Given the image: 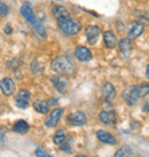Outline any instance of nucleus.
<instances>
[{"label":"nucleus","mask_w":149,"mask_h":157,"mask_svg":"<svg viewBox=\"0 0 149 157\" xmlns=\"http://www.w3.org/2000/svg\"><path fill=\"white\" fill-rule=\"evenodd\" d=\"M85 35L87 38V41L91 45H94L99 39V35H100V29L95 25H88L85 30Z\"/></svg>","instance_id":"obj_10"},{"label":"nucleus","mask_w":149,"mask_h":157,"mask_svg":"<svg viewBox=\"0 0 149 157\" xmlns=\"http://www.w3.org/2000/svg\"><path fill=\"white\" fill-rule=\"evenodd\" d=\"M115 157H133V151L130 147L123 146L115 153Z\"/></svg>","instance_id":"obj_22"},{"label":"nucleus","mask_w":149,"mask_h":157,"mask_svg":"<svg viewBox=\"0 0 149 157\" xmlns=\"http://www.w3.org/2000/svg\"><path fill=\"white\" fill-rule=\"evenodd\" d=\"M74 55L78 59L79 61H90L92 59V52L88 49V48L84 47V46H78L74 51Z\"/></svg>","instance_id":"obj_12"},{"label":"nucleus","mask_w":149,"mask_h":157,"mask_svg":"<svg viewBox=\"0 0 149 157\" xmlns=\"http://www.w3.org/2000/svg\"><path fill=\"white\" fill-rule=\"evenodd\" d=\"M21 14H22L23 17L25 18L26 21L35 28L36 33L39 36L40 38H45V37H46L45 28L37 21V18H36L35 14H33V10H32V7H31L30 2H24V4L22 5V7H21Z\"/></svg>","instance_id":"obj_2"},{"label":"nucleus","mask_w":149,"mask_h":157,"mask_svg":"<svg viewBox=\"0 0 149 157\" xmlns=\"http://www.w3.org/2000/svg\"><path fill=\"white\" fill-rule=\"evenodd\" d=\"M52 12H53L54 17H56L57 20L64 18V17H70L69 12H68L63 6H60V5H54L52 8Z\"/></svg>","instance_id":"obj_16"},{"label":"nucleus","mask_w":149,"mask_h":157,"mask_svg":"<svg viewBox=\"0 0 149 157\" xmlns=\"http://www.w3.org/2000/svg\"><path fill=\"white\" fill-rule=\"evenodd\" d=\"M101 92H102V99L105 102H111L116 98V88L110 83H105L102 86Z\"/></svg>","instance_id":"obj_9"},{"label":"nucleus","mask_w":149,"mask_h":157,"mask_svg":"<svg viewBox=\"0 0 149 157\" xmlns=\"http://www.w3.org/2000/svg\"><path fill=\"white\" fill-rule=\"evenodd\" d=\"M146 75H147V78L149 79V64L147 66V70H146Z\"/></svg>","instance_id":"obj_31"},{"label":"nucleus","mask_w":149,"mask_h":157,"mask_svg":"<svg viewBox=\"0 0 149 157\" xmlns=\"http://www.w3.org/2000/svg\"><path fill=\"white\" fill-rule=\"evenodd\" d=\"M51 68L54 72L61 76H72L76 72V64L68 56L55 57L51 63Z\"/></svg>","instance_id":"obj_1"},{"label":"nucleus","mask_w":149,"mask_h":157,"mask_svg":"<svg viewBox=\"0 0 149 157\" xmlns=\"http://www.w3.org/2000/svg\"><path fill=\"white\" fill-rule=\"evenodd\" d=\"M139 88V93H140V98H145L149 94V85L148 84H142L138 86Z\"/></svg>","instance_id":"obj_23"},{"label":"nucleus","mask_w":149,"mask_h":157,"mask_svg":"<svg viewBox=\"0 0 149 157\" xmlns=\"http://www.w3.org/2000/svg\"><path fill=\"white\" fill-rule=\"evenodd\" d=\"M29 101H30V93L26 90H21L15 96V105L20 109L26 108L29 105Z\"/></svg>","instance_id":"obj_6"},{"label":"nucleus","mask_w":149,"mask_h":157,"mask_svg":"<svg viewBox=\"0 0 149 157\" xmlns=\"http://www.w3.org/2000/svg\"><path fill=\"white\" fill-rule=\"evenodd\" d=\"M33 108L37 113H47L49 110V105L45 100H37L33 102Z\"/></svg>","instance_id":"obj_19"},{"label":"nucleus","mask_w":149,"mask_h":157,"mask_svg":"<svg viewBox=\"0 0 149 157\" xmlns=\"http://www.w3.org/2000/svg\"><path fill=\"white\" fill-rule=\"evenodd\" d=\"M21 62L18 61L17 59H14V60H12V61L8 62V64H7V67H8V69H12V70H16L18 68V67H21V64H20Z\"/></svg>","instance_id":"obj_26"},{"label":"nucleus","mask_w":149,"mask_h":157,"mask_svg":"<svg viewBox=\"0 0 149 157\" xmlns=\"http://www.w3.org/2000/svg\"><path fill=\"white\" fill-rule=\"evenodd\" d=\"M103 39H105V44L107 47L113 48L116 46L117 44V37L115 36V33L113 31H107L103 35Z\"/></svg>","instance_id":"obj_17"},{"label":"nucleus","mask_w":149,"mask_h":157,"mask_svg":"<svg viewBox=\"0 0 149 157\" xmlns=\"http://www.w3.org/2000/svg\"><path fill=\"white\" fill-rule=\"evenodd\" d=\"M61 147H60V149H61L62 151H64V153H71V144L68 141V140H66L63 144H60Z\"/></svg>","instance_id":"obj_25"},{"label":"nucleus","mask_w":149,"mask_h":157,"mask_svg":"<svg viewBox=\"0 0 149 157\" xmlns=\"http://www.w3.org/2000/svg\"><path fill=\"white\" fill-rule=\"evenodd\" d=\"M36 156L37 157H52L48 153H46L45 150H43L41 148H37L36 149Z\"/></svg>","instance_id":"obj_27"},{"label":"nucleus","mask_w":149,"mask_h":157,"mask_svg":"<svg viewBox=\"0 0 149 157\" xmlns=\"http://www.w3.org/2000/svg\"><path fill=\"white\" fill-rule=\"evenodd\" d=\"M62 115H63V109L62 108H56V109L52 110V113H49V116L46 119V126L47 127H55L57 125V123L60 122Z\"/></svg>","instance_id":"obj_8"},{"label":"nucleus","mask_w":149,"mask_h":157,"mask_svg":"<svg viewBox=\"0 0 149 157\" xmlns=\"http://www.w3.org/2000/svg\"><path fill=\"white\" fill-rule=\"evenodd\" d=\"M74 157H87L86 155H83V154H79V155H76Z\"/></svg>","instance_id":"obj_32"},{"label":"nucleus","mask_w":149,"mask_h":157,"mask_svg":"<svg viewBox=\"0 0 149 157\" xmlns=\"http://www.w3.org/2000/svg\"><path fill=\"white\" fill-rule=\"evenodd\" d=\"M1 92L6 96L12 95L15 92V83L12 78H4L1 80Z\"/></svg>","instance_id":"obj_11"},{"label":"nucleus","mask_w":149,"mask_h":157,"mask_svg":"<svg viewBox=\"0 0 149 157\" xmlns=\"http://www.w3.org/2000/svg\"><path fill=\"white\" fill-rule=\"evenodd\" d=\"M67 122L74 126H82L86 123V116L83 111H74L67 117Z\"/></svg>","instance_id":"obj_5"},{"label":"nucleus","mask_w":149,"mask_h":157,"mask_svg":"<svg viewBox=\"0 0 149 157\" xmlns=\"http://www.w3.org/2000/svg\"><path fill=\"white\" fill-rule=\"evenodd\" d=\"M99 119L103 125H115L116 124V113L113 110H102L99 113Z\"/></svg>","instance_id":"obj_7"},{"label":"nucleus","mask_w":149,"mask_h":157,"mask_svg":"<svg viewBox=\"0 0 149 157\" xmlns=\"http://www.w3.org/2000/svg\"><path fill=\"white\" fill-rule=\"evenodd\" d=\"M142 109L145 110V111H149V105H148V102H146L145 105H142Z\"/></svg>","instance_id":"obj_30"},{"label":"nucleus","mask_w":149,"mask_h":157,"mask_svg":"<svg viewBox=\"0 0 149 157\" xmlns=\"http://www.w3.org/2000/svg\"><path fill=\"white\" fill-rule=\"evenodd\" d=\"M0 6H1V16H6L7 13H8V7H7L4 2H1Z\"/></svg>","instance_id":"obj_28"},{"label":"nucleus","mask_w":149,"mask_h":157,"mask_svg":"<svg viewBox=\"0 0 149 157\" xmlns=\"http://www.w3.org/2000/svg\"><path fill=\"white\" fill-rule=\"evenodd\" d=\"M143 24L140 22H133L130 25V29H128V36L131 38H136L143 32Z\"/></svg>","instance_id":"obj_14"},{"label":"nucleus","mask_w":149,"mask_h":157,"mask_svg":"<svg viewBox=\"0 0 149 157\" xmlns=\"http://www.w3.org/2000/svg\"><path fill=\"white\" fill-rule=\"evenodd\" d=\"M122 96L128 105H134L138 102V99L140 98L139 88L138 86H128L123 91Z\"/></svg>","instance_id":"obj_4"},{"label":"nucleus","mask_w":149,"mask_h":157,"mask_svg":"<svg viewBox=\"0 0 149 157\" xmlns=\"http://www.w3.org/2000/svg\"><path fill=\"white\" fill-rule=\"evenodd\" d=\"M67 140V135H66V131L63 128H60L55 132V134L53 136V142L55 144H63Z\"/></svg>","instance_id":"obj_21"},{"label":"nucleus","mask_w":149,"mask_h":157,"mask_svg":"<svg viewBox=\"0 0 149 157\" xmlns=\"http://www.w3.org/2000/svg\"><path fill=\"white\" fill-rule=\"evenodd\" d=\"M30 130V126L29 124L23 121V119H20L13 125V131L16 132V133H20V134H23V133H26V132Z\"/></svg>","instance_id":"obj_18"},{"label":"nucleus","mask_w":149,"mask_h":157,"mask_svg":"<svg viewBox=\"0 0 149 157\" xmlns=\"http://www.w3.org/2000/svg\"><path fill=\"white\" fill-rule=\"evenodd\" d=\"M30 70L32 75H39L41 71H43V67H40L37 62H32L30 67Z\"/></svg>","instance_id":"obj_24"},{"label":"nucleus","mask_w":149,"mask_h":157,"mask_svg":"<svg viewBox=\"0 0 149 157\" xmlns=\"http://www.w3.org/2000/svg\"><path fill=\"white\" fill-rule=\"evenodd\" d=\"M97 136L101 142H103V144H117L116 138H115L111 133H109V132H107V131H102V130L97 131Z\"/></svg>","instance_id":"obj_13"},{"label":"nucleus","mask_w":149,"mask_h":157,"mask_svg":"<svg viewBox=\"0 0 149 157\" xmlns=\"http://www.w3.org/2000/svg\"><path fill=\"white\" fill-rule=\"evenodd\" d=\"M5 32L6 33H12V28H10V24H6L5 25Z\"/></svg>","instance_id":"obj_29"},{"label":"nucleus","mask_w":149,"mask_h":157,"mask_svg":"<svg viewBox=\"0 0 149 157\" xmlns=\"http://www.w3.org/2000/svg\"><path fill=\"white\" fill-rule=\"evenodd\" d=\"M57 26L59 29L64 32L66 35H76L80 31V23L72 20L71 17H64L57 20Z\"/></svg>","instance_id":"obj_3"},{"label":"nucleus","mask_w":149,"mask_h":157,"mask_svg":"<svg viewBox=\"0 0 149 157\" xmlns=\"http://www.w3.org/2000/svg\"><path fill=\"white\" fill-rule=\"evenodd\" d=\"M119 49L124 54V56H128L132 51V40L131 38H123L118 43Z\"/></svg>","instance_id":"obj_15"},{"label":"nucleus","mask_w":149,"mask_h":157,"mask_svg":"<svg viewBox=\"0 0 149 157\" xmlns=\"http://www.w3.org/2000/svg\"><path fill=\"white\" fill-rule=\"evenodd\" d=\"M51 82H52V84L54 85V87L56 88L59 92H64L67 83L63 78L59 77V76H53L52 78H51Z\"/></svg>","instance_id":"obj_20"}]
</instances>
